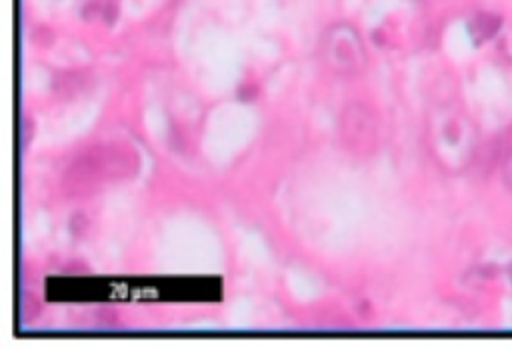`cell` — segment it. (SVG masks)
<instances>
[{
  "label": "cell",
  "mask_w": 512,
  "mask_h": 350,
  "mask_svg": "<svg viewBox=\"0 0 512 350\" xmlns=\"http://www.w3.org/2000/svg\"><path fill=\"white\" fill-rule=\"evenodd\" d=\"M92 6H94V14L98 18H102L104 22H108V24H112L118 16V2L116 0H94Z\"/></svg>",
  "instance_id": "obj_6"
},
{
  "label": "cell",
  "mask_w": 512,
  "mask_h": 350,
  "mask_svg": "<svg viewBox=\"0 0 512 350\" xmlns=\"http://www.w3.org/2000/svg\"><path fill=\"white\" fill-rule=\"evenodd\" d=\"M502 182L506 184L508 190H512V148L502 162Z\"/></svg>",
  "instance_id": "obj_7"
},
{
  "label": "cell",
  "mask_w": 512,
  "mask_h": 350,
  "mask_svg": "<svg viewBox=\"0 0 512 350\" xmlns=\"http://www.w3.org/2000/svg\"><path fill=\"white\" fill-rule=\"evenodd\" d=\"M342 144L354 154H370L378 144V124L374 112L360 102L348 104L340 116Z\"/></svg>",
  "instance_id": "obj_4"
},
{
  "label": "cell",
  "mask_w": 512,
  "mask_h": 350,
  "mask_svg": "<svg viewBox=\"0 0 512 350\" xmlns=\"http://www.w3.org/2000/svg\"><path fill=\"white\" fill-rule=\"evenodd\" d=\"M136 160H128V152L112 148H96L74 162L66 174V188L72 194H84L98 188L100 182L120 178L128 174V166Z\"/></svg>",
  "instance_id": "obj_2"
},
{
  "label": "cell",
  "mask_w": 512,
  "mask_h": 350,
  "mask_svg": "<svg viewBox=\"0 0 512 350\" xmlns=\"http://www.w3.org/2000/svg\"><path fill=\"white\" fill-rule=\"evenodd\" d=\"M498 28H500V20L498 16H492V14H478L470 22V34L476 42L490 40L498 32Z\"/></svg>",
  "instance_id": "obj_5"
},
{
  "label": "cell",
  "mask_w": 512,
  "mask_h": 350,
  "mask_svg": "<svg viewBox=\"0 0 512 350\" xmlns=\"http://www.w3.org/2000/svg\"><path fill=\"white\" fill-rule=\"evenodd\" d=\"M324 64L336 74H356L366 66V50L358 30L350 24L330 26L320 42Z\"/></svg>",
  "instance_id": "obj_3"
},
{
  "label": "cell",
  "mask_w": 512,
  "mask_h": 350,
  "mask_svg": "<svg viewBox=\"0 0 512 350\" xmlns=\"http://www.w3.org/2000/svg\"><path fill=\"white\" fill-rule=\"evenodd\" d=\"M510 276H512V272H510Z\"/></svg>",
  "instance_id": "obj_8"
},
{
  "label": "cell",
  "mask_w": 512,
  "mask_h": 350,
  "mask_svg": "<svg viewBox=\"0 0 512 350\" xmlns=\"http://www.w3.org/2000/svg\"><path fill=\"white\" fill-rule=\"evenodd\" d=\"M478 126L458 102H440L426 116V144L440 168L464 172L478 152Z\"/></svg>",
  "instance_id": "obj_1"
}]
</instances>
